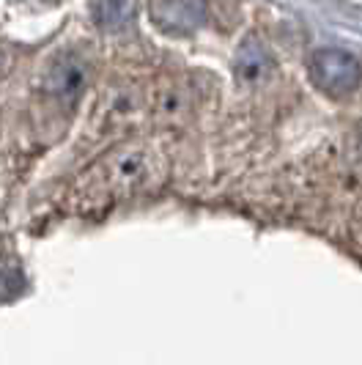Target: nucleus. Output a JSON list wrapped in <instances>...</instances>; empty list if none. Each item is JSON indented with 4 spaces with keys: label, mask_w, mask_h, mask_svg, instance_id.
Instances as JSON below:
<instances>
[{
    "label": "nucleus",
    "mask_w": 362,
    "mask_h": 365,
    "mask_svg": "<svg viewBox=\"0 0 362 365\" xmlns=\"http://www.w3.org/2000/svg\"><path fill=\"white\" fill-rule=\"evenodd\" d=\"M86 77H88V69H86V61L77 58V55L66 53L55 61L53 66L44 74V88L61 99H74L77 93L83 91L86 86Z\"/></svg>",
    "instance_id": "4"
},
{
    "label": "nucleus",
    "mask_w": 362,
    "mask_h": 365,
    "mask_svg": "<svg viewBox=\"0 0 362 365\" xmlns=\"http://www.w3.org/2000/svg\"><path fill=\"white\" fill-rule=\"evenodd\" d=\"M308 74L319 91L341 99V96L357 91L362 80V63L357 61V55H351L348 50L321 47L310 55Z\"/></svg>",
    "instance_id": "2"
},
{
    "label": "nucleus",
    "mask_w": 362,
    "mask_h": 365,
    "mask_svg": "<svg viewBox=\"0 0 362 365\" xmlns=\"http://www.w3.org/2000/svg\"><path fill=\"white\" fill-rule=\"evenodd\" d=\"M167 176V160L148 140H132L113 148L86 176V198H129L160 187Z\"/></svg>",
    "instance_id": "1"
},
{
    "label": "nucleus",
    "mask_w": 362,
    "mask_h": 365,
    "mask_svg": "<svg viewBox=\"0 0 362 365\" xmlns=\"http://www.w3.org/2000/svg\"><path fill=\"white\" fill-rule=\"evenodd\" d=\"M132 6L129 3H96L93 6V14H96V22L105 25V28H121L127 25V19L132 17Z\"/></svg>",
    "instance_id": "6"
},
{
    "label": "nucleus",
    "mask_w": 362,
    "mask_h": 365,
    "mask_svg": "<svg viewBox=\"0 0 362 365\" xmlns=\"http://www.w3.org/2000/svg\"><path fill=\"white\" fill-rule=\"evenodd\" d=\"M269 55L264 50V44H258L255 38H247L242 44V50L236 53V77L247 80V83H255L258 77L269 72Z\"/></svg>",
    "instance_id": "5"
},
{
    "label": "nucleus",
    "mask_w": 362,
    "mask_h": 365,
    "mask_svg": "<svg viewBox=\"0 0 362 365\" xmlns=\"http://www.w3.org/2000/svg\"><path fill=\"white\" fill-rule=\"evenodd\" d=\"M151 17L165 34L187 36L195 34L206 19V3H151Z\"/></svg>",
    "instance_id": "3"
}]
</instances>
